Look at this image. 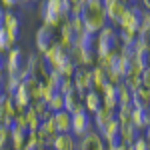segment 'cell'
Wrapping results in <instances>:
<instances>
[{
	"mask_svg": "<svg viewBox=\"0 0 150 150\" xmlns=\"http://www.w3.org/2000/svg\"><path fill=\"white\" fill-rule=\"evenodd\" d=\"M80 18H82V24H84V30L94 32V34H96L98 30H102L104 26L108 24L106 12H104V6H102V0H86V2L82 4Z\"/></svg>",
	"mask_w": 150,
	"mask_h": 150,
	"instance_id": "1",
	"label": "cell"
},
{
	"mask_svg": "<svg viewBox=\"0 0 150 150\" xmlns=\"http://www.w3.org/2000/svg\"><path fill=\"white\" fill-rule=\"evenodd\" d=\"M2 70H4V74L18 76L20 80L26 78V76H28V68H26V54H24L20 48H16V46H12L10 50H6Z\"/></svg>",
	"mask_w": 150,
	"mask_h": 150,
	"instance_id": "2",
	"label": "cell"
},
{
	"mask_svg": "<svg viewBox=\"0 0 150 150\" xmlns=\"http://www.w3.org/2000/svg\"><path fill=\"white\" fill-rule=\"evenodd\" d=\"M114 50H120V42H118V30L116 26H104L102 30L96 32V58L106 56Z\"/></svg>",
	"mask_w": 150,
	"mask_h": 150,
	"instance_id": "3",
	"label": "cell"
},
{
	"mask_svg": "<svg viewBox=\"0 0 150 150\" xmlns=\"http://www.w3.org/2000/svg\"><path fill=\"white\" fill-rule=\"evenodd\" d=\"M92 130V114L86 112L84 108L72 112V122H70V134L74 138H82L86 132Z\"/></svg>",
	"mask_w": 150,
	"mask_h": 150,
	"instance_id": "4",
	"label": "cell"
},
{
	"mask_svg": "<svg viewBox=\"0 0 150 150\" xmlns=\"http://www.w3.org/2000/svg\"><path fill=\"white\" fill-rule=\"evenodd\" d=\"M142 14H144V10H142L140 6H128L126 12H124V14H122V18H120V22L116 24V26H118V30L138 32L140 20H142Z\"/></svg>",
	"mask_w": 150,
	"mask_h": 150,
	"instance_id": "5",
	"label": "cell"
},
{
	"mask_svg": "<svg viewBox=\"0 0 150 150\" xmlns=\"http://www.w3.org/2000/svg\"><path fill=\"white\" fill-rule=\"evenodd\" d=\"M42 58H44V62L48 64V68H50V70H58L64 62H66L68 52L60 46L58 42H52V44L42 52Z\"/></svg>",
	"mask_w": 150,
	"mask_h": 150,
	"instance_id": "6",
	"label": "cell"
},
{
	"mask_svg": "<svg viewBox=\"0 0 150 150\" xmlns=\"http://www.w3.org/2000/svg\"><path fill=\"white\" fill-rule=\"evenodd\" d=\"M56 30H58L56 42H58L62 48H64V50H70V48L76 44V36H78V32L72 28V24H70L68 18H64V20H62V24L58 26Z\"/></svg>",
	"mask_w": 150,
	"mask_h": 150,
	"instance_id": "7",
	"label": "cell"
},
{
	"mask_svg": "<svg viewBox=\"0 0 150 150\" xmlns=\"http://www.w3.org/2000/svg\"><path fill=\"white\" fill-rule=\"evenodd\" d=\"M102 6H104V12H106V20H110L112 26H116L120 22L122 14L128 8V4L124 0H102Z\"/></svg>",
	"mask_w": 150,
	"mask_h": 150,
	"instance_id": "8",
	"label": "cell"
},
{
	"mask_svg": "<svg viewBox=\"0 0 150 150\" xmlns=\"http://www.w3.org/2000/svg\"><path fill=\"white\" fill-rule=\"evenodd\" d=\"M72 84L80 94L92 90V76H90V68L88 66H76L74 74H72Z\"/></svg>",
	"mask_w": 150,
	"mask_h": 150,
	"instance_id": "9",
	"label": "cell"
},
{
	"mask_svg": "<svg viewBox=\"0 0 150 150\" xmlns=\"http://www.w3.org/2000/svg\"><path fill=\"white\" fill-rule=\"evenodd\" d=\"M34 42H36V50L42 54V52H44L52 42H56V30H54V28H50V26H44V24H42V26L36 30Z\"/></svg>",
	"mask_w": 150,
	"mask_h": 150,
	"instance_id": "10",
	"label": "cell"
},
{
	"mask_svg": "<svg viewBox=\"0 0 150 150\" xmlns=\"http://www.w3.org/2000/svg\"><path fill=\"white\" fill-rule=\"evenodd\" d=\"M78 150H106V144H104V138L100 136V132L90 130L80 138Z\"/></svg>",
	"mask_w": 150,
	"mask_h": 150,
	"instance_id": "11",
	"label": "cell"
},
{
	"mask_svg": "<svg viewBox=\"0 0 150 150\" xmlns=\"http://www.w3.org/2000/svg\"><path fill=\"white\" fill-rule=\"evenodd\" d=\"M50 148L52 150H78V140L70 132H60V134H56L52 138Z\"/></svg>",
	"mask_w": 150,
	"mask_h": 150,
	"instance_id": "12",
	"label": "cell"
},
{
	"mask_svg": "<svg viewBox=\"0 0 150 150\" xmlns=\"http://www.w3.org/2000/svg\"><path fill=\"white\" fill-rule=\"evenodd\" d=\"M2 28L6 30V34L12 36L14 40H18V34H20V20L18 16L12 10H4V16H2Z\"/></svg>",
	"mask_w": 150,
	"mask_h": 150,
	"instance_id": "13",
	"label": "cell"
},
{
	"mask_svg": "<svg viewBox=\"0 0 150 150\" xmlns=\"http://www.w3.org/2000/svg\"><path fill=\"white\" fill-rule=\"evenodd\" d=\"M28 134H30V130H28L26 126L12 124V126H10V138H8V142L12 144V148H14V150H22L24 144H26Z\"/></svg>",
	"mask_w": 150,
	"mask_h": 150,
	"instance_id": "14",
	"label": "cell"
},
{
	"mask_svg": "<svg viewBox=\"0 0 150 150\" xmlns=\"http://www.w3.org/2000/svg\"><path fill=\"white\" fill-rule=\"evenodd\" d=\"M130 122L138 128L140 132H142V130H148V126H150V110L148 108H134V106H132Z\"/></svg>",
	"mask_w": 150,
	"mask_h": 150,
	"instance_id": "15",
	"label": "cell"
},
{
	"mask_svg": "<svg viewBox=\"0 0 150 150\" xmlns=\"http://www.w3.org/2000/svg\"><path fill=\"white\" fill-rule=\"evenodd\" d=\"M90 76H92V90H96V92H102L104 88H106V84H110L106 70L100 68L98 64L90 66Z\"/></svg>",
	"mask_w": 150,
	"mask_h": 150,
	"instance_id": "16",
	"label": "cell"
},
{
	"mask_svg": "<svg viewBox=\"0 0 150 150\" xmlns=\"http://www.w3.org/2000/svg\"><path fill=\"white\" fill-rule=\"evenodd\" d=\"M130 104L134 108H148L150 106V88L148 86L140 84L138 88H134L132 90V102Z\"/></svg>",
	"mask_w": 150,
	"mask_h": 150,
	"instance_id": "17",
	"label": "cell"
},
{
	"mask_svg": "<svg viewBox=\"0 0 150 150\" xmlns=\"http://www.w3.org/2000/svg\"><path fill=\"white\" fill-rule=\"evenodd\" d=\"M42 82L38 76H32L28 74L26 78H22V86L26 88V92L30 96V100H40V88H42Z\"/></svg>",
	"mask_w": 150,
	"mask_h": 150,
	"instance_id": "18",
	"label": "cell"
},
{
	"mask_svg": "<svg viewBox=\"0 0 150 150\" xmlns=\"http://www.w3.org/2000/svg\"><path fill=\"white\" fill-rule=\"evenodd\" d=\"M110 118H114V110L112 108H108V106H100L96 112H92V126H96V132H100L102 126L110 120Z\"/></svg>",
	"mask_w": 150,
	"mask_h": 150,
	"instance_id": "19",
	"label": "cell"
},
{
	"mask_svg": "<svg viewBox=\"0 0 150 150\" xmlns=\"http://www.w3.org/2000/svg\"><path fill=\"white\" fill-rule=\"evenodd\" d=\"M82 96H84V94H80L76 88L68 90V92L64 94V110H68L70 114H72V112L84 108V106H82Z\"/></svg>",
	"mask_w": 150,
	"mask_h": 150,
	"instance_id": "20",
	"label": "cell"
},
{
	"mask_svg": "<svg viewBox=\"0 0 150 150\" xmlns=\"http://www.w3.org/2000/svg\"><path fill=\"white\" fill-rule=\"evenodd\" d=\"M82 106H84V110L86 112H96L100 106H102V96L100 92H96V90H88V92H84L82 96Z\"/></svg>",
	"mask_w": 150,
	"mask_h": 150,
	"instance_id": "21",
	"label": "cell"
},
{
	"mask_svg": "<svg viewBox=\"0 0 150 150\" xmlns=\"http://www.w3.org/2000/svg\"><path fill=\"white\" fill-rule=\"evenodd\" d=\"M52 120H54V126H56V132H70V122H72V114L68 110H58V112H52Z\"/></svg>",
	"mask_w": 150,
	"mask_h": 150,
	"instance_id": "22",
	"label": "cell"
},
{
	"mask_svg": "<svg viewBox=\"0 0 150 150\" xmlns=\"http://www.w3.org/2000/svg\"><path fill=\"white\" fill-rule=\"evenodd\" d=\"M118 134H120V138H122V142H124V144H132V142L138 138L142 132H140L138 128H136L132 122H130V120H128V122H122V124H120Z\"/></svg>",
	"mask_w": 150,
	"mask_h": 150,
	"instance_id": "23",
	"label": "cell"
},
{
	"mask_svg": "<svg viewBox=\"0 0 150 150\" xmlns=\"http://www.w3.org/2000/svg\"><path fill=\"white\" fill-rule=\"evenodd\" d=\"M12 100H14V104H16V108H18V114L20 112H24L28 106H30V96H28V92H26V88L22 86V82H20V86L14 90V94H12Z\"/></svg>",
	"mask_w": 150,
	"mask_h": 150,
	"instance_id": "24",
	"label": "cell"
},
{
	"mask_svg": "<svg viewBox=\"0 0 150 150\" xmlns=\"http://www.w3.org/2000/svg\"><path fill=\"white\" fill-rule=\"evenodd\" d=\"M22 114H24V124H26V128H28L30 132H36V130L40 128V124H42V118L36 114V112L32 110V108H30V106L24 110Z\"/></svg>",
	"mask_w": 150,
	"mask_h": 150,
	"instance_id": "25",
	"label": "cell"
},
{
	"mask_svg": "<svg viewBox=\"0 0 150 150\" xmlns=\"http://www.w3.org/2000/svg\"><path fill=\"white\" fill-rule=\"evenodd\" d=\"M118 130H120V122L116 120V116L114 118H110L106 124L102 126V130H100V136L104 138V142L106 140H110V138H114V136H118Z\"/></svg>",
	"mask_w": 150,
	"mask_h": 150,
	"instance_id": "26",
	"label": "cell"
},
{
	"mask_svg": "<svg viewBox=\"0 0 150 150\" xmlns=\"http://www.w3.org/2000/svg\"><path fill=\"white\" fill-rule=\"evenodd\" d=\"M114 86H116V96H118V106H126V104L132 102V90L128 88L124 82L114 84Z\"/></svg>",
	"mask_w": 150,
	"mask_h": 150,
	"instance_id": "27",
	"label": "cell"
},
{
	"mask_svg": "<svg viewBox=\"0 0 150 150\" xmlns=\"http://www.w3.org/2000/svg\"><path fill=\"white\" fill-rule=\"evenodd\" d=\"M20 78L18 76H12V74H4V82H2V92L6 94H14V90L20 86Z\"/></svg>",
	"mask_w": 150,
	"mask_h": 150,
	"instance_id": "28",
	"label": "cell"
},
{
	"mask_svg": "<svg viewBox=\"0 0 150 150\" xmlns=\"http://www.w3.org/2000/svg\"><path fill=\"white\" fill-rule=\"evenodd\" d=\"M30 108H32V110H34L36 114L42 118V120H44V118H48V116H52V112L48 110V106H46V102H44V100H32V102H30Z\"/></svg>",
	"mask_w": 150,
	"mask_h": 150,
	"instance_id": "29",
	"label": "cell"
},
{
	"mask_svg": "<svg viewBox=\"0 0 150 150\" xmlns=\"http://www.w3.org/2000/svg\"><path fill=\"white\" fill-rule=\"evenodd\" d=\"M46 106H48V110H50V112H58V110H62V108H64V94L56 92L46 102Z\"/></svg>",
	"mask_w": 150,
	"mask_h": 150,
	"instance_id": "30",
	"label": "cell"
},
{
	"mask_svg": "<svg viewBox=\"0 0 150 150\" xmlns=\"http://www.w3.org/2000/svg\"><path fill=\"white\" fill-rule=\"evenodd\" d=\"M130 146H132V150H150V142H148V134H146V130H144V136L140 134Z\"/></svg>",
	"mask_w": 150,
	"mask_h": 150,
	"instance_id": "31",
	"label": "cell"
},
{
	"mask_svg": "<svg viewBox=\"0 0 150 150\" xmlns=\"http://www.w3.org/2000/svg\"><path fill=\"white\" fill-rule=\"evenodd\" d=\"M76 66H78V64H76V62H74V60H72V58H66V62H64V64H62V66H60V68H58V72H62V74H64V76H68V78H72V74H74V70H76Z\"/></svg>",
	"mask_w": 150,
	"mask_h": 150,
	"instance_id": "32",
	"label": "cell"
},
{
	"mask_svg": "<svg viewBox=\"0 0 150 150\" xmlns=\"http://www.w3.org/2000/svg\"><path fill=\"white\" fill-rule=\"evenodd\" d=\"M8 138H10V128L6 124H0V148H6Z\"/></svg>",
	"mask_w": 150,
	"mask_h": 150,
	"instance_id": "33",
	"label": "cell"
},
{
	"mask_svg": "<svg viewBox=\"0 0 150 150\" xmlns=\"http://www.w3.org/2000/svg\"><path fill=\"white\" fill-rule=\"evenodd\" d=\"M0 4H2L4 10H12V8H16L20 4V0H0Z\"/></svg>",
	"mask_w": 150,
	"mask_h": 150,
	"instance_id": "34",
	"label": "cell"
},
{
	"mask_svg": "<svg viewBox=\"0 0 150 150\" xmlns=\"http://www.w3.org/2000/svg\"><path fill=\"white\" fill-rule=\"evenodd\" d=\"M72 88H74V84H72V78H66V80H64V84H62V88H60V92L66 94L68 90H72Z\"/></svg>",
	"mask_w": 150,
	"mask_h": 150,
	"instance_id": "35",
	"label": "cell"
},
{
	"mask_svg": "<svg viewBox=\"0 0 150 150\" xmlns=\"http://www.w3.org/2000/svg\"><path fill=\"white\" fill-rule=\"evenodd\" d=\"M4 122V92H0V124Z\"/></svg>",
	"mask_w": 150,
	"mask_h": 150,
	"instance_id": "36",
	"label": "cell"
},
{
	"mask_svg": "<svg viewBox=\"0 0 150 150\" xmlns=\"http://www.w3.org/2000/svg\"><path fill=\"white\" fill-rule=\"evenodd\" d=\"M142 6H144V10H150V0H142Z\"/></svg>",
	"mask_w": 150,
	"mask_h": 150,
	"instance_id": "37",
	"label": "cell"
},
{
	"mask_svg": "<svg viewBox=\"0 0 150 150\" xmlns=\"http://www.w3.org/2000/svg\"><path fill=\"white\" fill-rule=\"evenodd\" d=\"M70 4H84V2H86V0H68Z\"/></svg>",
	"mask_w": 150,
	"mask_h": 150,
	"instance_id": "38",
	"label": "cell"
},
{
	"mask_svg": "<svg viewBox=\"0 0 150 150\" xmlns=\"http://www.w3.org/2000/svg\"><path fill=\"white\" fill-rule=\"evenodd\" d=\"M30 2H38V0H20V4H30Z\"/></svg>",
	"mask_w": 150,
	"mask_h": 150,
	"instance_id": "39",
	"label": "cell"
},
{
	"mask_svg": "<svg viewBox=\"0 0 150 150\" xmlns=\"http://www.w3.org/2000/svg\"><path fill=\"white\" fill-rule=\"evenodd\" d=\"M2 64H4V54L0 52V68H2Z\"/></svg>",
	"mask_w": 150,
	"mask_h": 150,
	"instance_id": "40",
	"label": "cell"
},
{
	"mask_svg": "<svg viewBox=\"0 0 150 150\" xmlns=\"http://www.w3.org/2000/svg\"><path fill=\"white\" fill-rule=\"evenodd\" d=\"M124 2H126V4H132V2H136V0H124Z\"/></svg>",
	"mask_w": 150,
	"mask_h": 150,
	"instance_id": "41",
	"label": "cell"
},
{
	"mask_svg": "<svg viewBox=\"0 0 150 150\" xmlns=\"http://www.w3.org/2000/svg\"><path fill=\"white\" fill-rule=\"evenodd\" d=\"M44 150H52V148H50V146H46V148H44Z\"/></svg>",
	"mask_w": 150,
	"mask_h": 150,
	"instance_id": "42",
	"label": "cell"
}]
</instances>
